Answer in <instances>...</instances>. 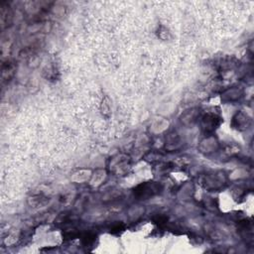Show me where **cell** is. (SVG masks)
I'll list each match as a JSON object with an SVG mask.
<instances>
[{
    "label": "cell",
    "mask_w": 254,
    "mask_h": 254,
    "mask_svg": "<svg viewBox=\"0 0 254 254\" xmlns=\"http://www.w3.org/2000/svg\"><path fill=\"white\" fill-rule=\"evenodd\" d=\"M219 123H220V118L217 115L212 114V113H209V114L205 115L202 120L203 128L207 131L214 130L219 125Z\"/></svg>",
    "instance_id": "obj_2"
},
{
    "label": "cell",
    "mask_w": 254,
    "mask_h": 254,
    "mask_svg": "<svg viewBox=\"0 0 254 254\" xmlns=\"http://www.w3.org/2000/svg\"><path fill=\"white\" fill-rule=\"evenodd\" d=\"M161 189L162 187L155 182L143 183L134 190V195L139 199L146 200L150 197L158 195L161 192Z\"/></svg>",
    "instance_id": "obj_1"
}]
</instances>
